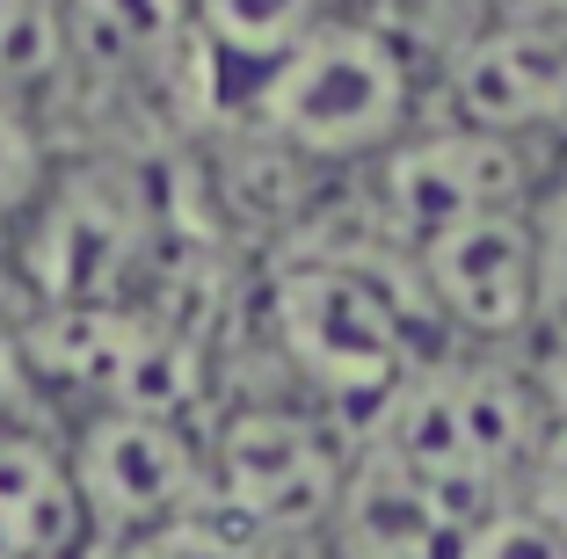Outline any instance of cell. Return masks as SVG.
<instances>
[{"label": "cell", "mask_w": 567, "mask_h": 559, "mask_svg": "<svg viewBox=\"0 0 567 559\" xmlns=\"http://www.w3.org/2000/svg\"><path fill=\"white\" fill-rule=\"evenodd\" d=\"M334 15V0H189V30L255 73H277L320 22Z\"/></svg>", "instance_id": "obj_13"}, {"label": "cell", "mask_w": 567, "mask_h": 559, "mask_svg": "<svg viewBox=\"0 0 567 559\" xmlns=\"http://www.w3.org/2000/svg\"><path fill=\"white\" fill-rule=\"evenodd\" d=\"M146 247V204L124 175H66L37 197L30 269L59 306H110Z\"/></svg>", "instance_id": "obj_8"}, {"label": "cell", "mask_w": 567, "mask_h": 559, "mask_svg": "<svg viewBox=\"0 0 567 559\" xmlns=\"http://www.w3.org/2000/svg\"><path fill=\"white\" fill-rule=\"evenodd\" d=\"M451 102L466 132L524 138L538 124L567 116V30L546 22H502L473 37L466 59L451 66Z\"/></svg>", "instance_id": "obj_9"}, {"label": "cell", "mask_w": 567, "mask_h": 559, "mask_svg": "<svg viewBox=\"0 0 567 559\" xmlns=\"http://www.w3.org/2000/svg\"><path fill=\"white\" fill-rule=\"evenodd\" d=\"M66 59V30H59V0H0V87L37 81Z\"/></svg>", "instance_id": "obj_15"}, {"label": "cell", "mask_w": 567, "mask_h": 559, "mask_svg": "<svg viewBox=\"0 0 567 559\" xmlns=\"http://www.w3.org/2000/svg\"><path fill=\"white\" fill-rule=\"evenodd\" d=\"M66 465H73V487H81L95 538L132 545L212 509L204 451L167 414H87L81 436L66 444Z\"/></svg>", "instance_id": "obj_3"}, {"label": "cell", "mask_w": 567, "mask_h": 559, "mask_svg": "<svg viewBox=\"0 0 567 559\" xmlns=\"http://www.w3.org/2000/svg\"><path fill=\"white\" fill-rule=\"evenodd\" d=\"M524 146L495 132H430V138H401V146L379 161V197L385 218L401 240H415V255L444 232L473 226L487 211H524Z\"/></svg>", "instance_id": "obj_6"}, {"label": "cell", "mask_w": 567, "mask_h": 559, "mask_svg": "<svg viewBox=\"0 0 567 559\" xmlns=\"http://www.w3.org/2000/svg\"><path fill=\"white\" fill-rule=\"evenodd\" d=\"M66 51L95 73H146L189 30V0H59Z\"/></svg>", "instance_id": "obj_12"}, {"label": "cell", "mask_w": 567, "mask_h": 559, "mask_svg": "<svg viewBox=\"0 0 567 559\" xmlns=\"http://www.w3.org/2000/svg\"><path fill=\"white\" fill-rule=\"evenodd\" d=\"M415 110V73L401 44L371 22L328 15L277 73L255 81V116L277 146L306 161H364L393 153Z\"/></svg>", "instance_id": "obj_1"}, {"label": "cell", "mask_w": 567, "mask_h": 559, "mask_svg": "<svg viewBox=\"0 0 567 559\" xmlns=\"http://www.w3.org/2000/svg\"><path fill=\"white\" fill-rule=\"evenodd\" d=\"M444 559H567V530L546 524L532 501H502L481 524H466L444 545Z\"/></svg>", "instance_id": "obj_14"}, {"label": "cell", "mask_w": 567, "mask_h": 559, "mask_svg": "<svg viewBox=\"0 0 567 559\" xmlns=\"http://www.w3.org/2000/svg\"><path fill=\"white\" fill-rule=\"evenodd\" d=\"M95 524L66 451L37 428H0V559H81Z\"/></svg>", "instance_id": "obj_10"}, {"label": "cell", "mask_w": 567, "mask_h": 559, "mask_svg": "<svg viewBox=\"0 0 567 559\" xmlns=\"http://www.w3.org/2000/svg\"><path fill=\"white\" fill-rule=\"evenodd\" d=\"M22 363L37 379H59L66 393H87L95 414H183L197 393V356L183 334L132 320L117 306H59L37 328H22Z\"/></svg>", "instance_id": "obj_4"}, {"label": "cell", "mask_w": 567, "mask_h": 559, "mask_svg": "<svg viewBox=\"0 0 567 559\" xmlns=\"http://www.w3.org/2000/svg\"><path fill=\"white\" fill-rule=\"evenodd\" d=\"M204 487H212V509L234 516V524L313 530L334 516V501L350 487V465L328 444V428H313L306 414L255 407L234 414L226 436L204 451Z\"/></svg>", "instance_id": "obj_5"}, {"label": "cell", "mask_w": 567, "mask_h": 559, "mask_svg": "<svg viewBox=\"0 0 567 559\" xmlns=\"http://www.w3.org/2000/svg\"><path fill=\"white\" fill-rule=\"evenodd\" d=\"M44 189H51V175H44V146H37L30 116H22L16 102L0 95V218L30 211Z\"/></svg>", "instance_id": "obj_16"}, {"label": "cell", "mask_w": 567, "mask_h": 559, "mask_svg": "<svg viewBox=\"0 0 567 559\" xmlns=\"http://www.w3.org/2000/svg\"><path fill=\"white\" fill-rule=\"evenodd\" d=\"M422 283H430L436 313L466 334L509 342L538 320L546 298V240L524 211H487L473 226L444 232L422 247Z\"/></svg>", "instance_id": "obj_7"}, {"label": "cell", "mask_w": 567, "mask_h": 559, "mask_svg": "<svg viewBox=\"0 0 567 559\" xmlns=\"http://www.w3.org/2000/svg\"><path fill=\"white\" fill-rule=\"evenodd\" d=\"M328 524H334L342 559H436L451 545V530L436 524V509L385 458H371L364 473L342 487Z\"/></svg>", "instance_id": "obj_11"}, {"label": "cell", "mask_w": 567, "mask_h": 559, "mask_svg": "<svg viewBox=\"0 0 567 559\" xmlns=\"http://www.w3.org/2000/svg\"><path fill=\"white\" fill-rule=\"evenodd\" d=\"M117 559H248V545L204 509V516H183V524L153 530V538H132Z\"/></svg>", "instance_id": "obj_17"}, {"label": "cell", "mask_w": 567, "mask_h": 559, "mask_svg": "<svg viewBox=\"0 0 567 559\" xmlns=\"http://www.w3.org/2000/svg\"><path fill=\"white\" fill-rule=\"evenodd\" d=\"M277 334L328 400H385L408 385V334L393 298L350 262H299L277 277Z\"/></svg>", "instance_id": "obj_2"}, {"label": "cell", "mask_w": 567, "mask_h": 559, "mask_svg": "<svg viewBox=\"0 0 567 559\" xmlns=\"http://www.w3.org/2000/svg\"><path fill=\"white\" fill-rule=\"evenodd\" d=\"M532 509L546 524L567 530V428L560 436H538V473H532Z\"/></svg>", "instance_id": "obj_18"}]
</instances>
